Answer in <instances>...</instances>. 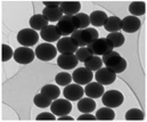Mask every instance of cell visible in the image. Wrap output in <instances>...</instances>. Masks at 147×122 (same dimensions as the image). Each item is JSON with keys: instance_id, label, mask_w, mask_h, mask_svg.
Listing matches in <instances>:
<instances>
[{"instance_id": "cell-1", "label": "cell", "mask_w": 147, "mask_h": 122, "mask_svg": "<svg viewBox=\"0 0 147 122\" xmlns=\"http://www.w3.org/2000/svg\"><path fill=\"white\" fill-rule=\"evenodd\" d=\"M103 64H105L106 67L112 70L115 74L122 73L127 69V61L116 51H110L102 56Z\"/></svg>"}, {"instance_id": "cell-2", "label": "cell", "mask_w": 147, "mask_h": 122, "mask_svg": "<svg viewBox=\"0 0 147 122\" xmlns=\"http://www.w3.org/2000/svg\"><path fill=\"white\" fill-rule=\"evenodd\" d=\"M71 38L78 43V46L80 48V47H87L88 44L96 41L99 38V34L96 29L87 28L83 30H76L74 33L71 34Z\"/></svg>"}, {"instance_id": "cell-3", "label": "cell", "mask_w": 147, "mask_h": 122, "mask_svg": "<svg viewBox=\"0 0 147 122\" xmlns=\"http://www.w3.org/2000/svg\"><path fill=\"white\" fill-rule=\"evenodd\" d=\"M57 28L63 37L74 33L76 30H80V23L75 15H64L58 22Z\"/></svg>"}, {"instance_id": "cell-4", "label": "cell", "mask_w": 147, "mask_h": 122, "mask_svg": "<svg viewBox=\"0 0 147 122\" xmlns=\"http://www.w3.org/2000/svg\"><path fill=\"white\" fill-rule=\"evenodd\" d=\"M87 48L90 50V53L95 56H103L110 51H113L114 47L112 44L110 40H107L106 38H98L96 41H94L92 43L88 44Z\"/></svg>"}, {"instance_id": "cell-5", "label": "cell", "mask_w": 147, "mask_h": 122, "mask_svg": "<svg viewBox=\"0 0 147 122\" xmlns=\"http://www.w3.org/2000/svg\"><path fill=\"white\" fill-rule=\"evenodd\" d=\"M40 36L33 29H23L17 33V41L23 47H32L38 43Z\"/></svg>"}, {"instance_id": "cell-6", "label": "cell", "mask_w": 147, "mask_h": 122, "mask_svg": "<svg viewBox=\"0 0 147 122\" xmlns=\"http://www.w3.org/2000/svg\"><path fill=\"white\" fill-rule=\"evenodd\" d=\"M124 100V96L119 90H109L105 91L102 96V102L107 107H119Z\"/></svg>"}, {"instance_id": "cell-7", "label": "cell", "mask_w": 147, "mask_h": 122, "mask_svg": "<svg viewBox=\"0 0 147 122\" xmlns=\"http://www.w3.org/2000/svg\"><path fill=\"white\" fill-rule=\"evenodd\" d=\"M36 56L41 61H51L56 57L57 48L51 43H40L36 48Z\"/></svg>"}, {"instance_id": "cell-8", "label": "cell", "mask_w": 147, "mask_h": 122, "mask_svg": "<svg viewBox=\"0 0 147 122\" xmlns=\"http://www.w3.org/2000/svg\"><path fill=\"white\" fill-rule=\"evenodd\" d=\"M34 57H36V53L29 47H18L14 51L15 62L18 64H22V65H25V64L33 62Z\"/></svg>"}, {"instance_id": "cell-9", "label": "cell", "mask_w": 147, "mask_h": 122, "mask_svg": "<svg viewBox=\"0 0 147 122\" xmlns=\"http://www.w3.org/2000/svg\"><path fill=\"white\" fill-rule=\"evenodd\" d=\"M51 113H54L56 117L66 115L72 111V104L66 98H57L55 99L50 105Z\"/></svg>"}, {"instance_id": "cell-10", "label": "cell", "mask_w": 147, "mask_h": 122, "mask_svg": "<svg viewBox=\"0 0 147 122\" xmlns=\"http://www.w3.org/2000/svg\"><path fill=\"white\" fill-rule=\"evenodd\" d=\"M83 94H84L83 87H81V84H78V83L67 84L63 91L64 98L69 99L70 102H76V100L81 99L83 97Z\"/></svg>"}, {"instance_id": "cell-11", "label": "cell", "mask_w": 147, "mask_h": 122, "mask_svg": "<svg viewBox=\"0 0 147 122\" xmlns=\"http://www.w3.org/2000/svg\"><path fill=\"white\" fill-rule=\"evenodd\" d=\"M56 48L61 54H74L79 49V46L71 37H63L57 41Z\"/></svg>"}, {"instance_id": "cell-12", "label": "cell", "mask_w": 147, "mask_h": 122, "mask_svg": "<svg viewBox=\"0 0 147 122\" xmlns=\"http://www.w3.org/2000/svg\"><path fill=\"white\" fill-rule=\"evenodd\" d=\"M92 78H94L92 71L88 70L87 67H79L74 70L72 74V80H74V83H78L81 86L88 84L89 82H91Z\"/></svg>"}, {"instance_id": "cell-13", "label": "cell", "mask_w": 147, "mask_h": 122, "mask_svg": "<svg viewBox=\"0 0 147 122\" xmlns=\"http://www.w3.org/2000/svg\"><path fill=\"white\" fill-rule=\"evenodd\" d=\"M95 79L96 81L99 82L103 86L112 84L113 82L116 80V74L110 70L109 67H100L99 70L96 71L95 73Z\"/></svg>"}, {"instance_id": "cell-14", "label": "cell", "mask_w": 147, "mask_h": 122, "mask_svg": "<svg viewBox=\"0 0 147 122\" xmlns=\"http://www.w3.org/2000/svg\"><path fill=\"white\" fill-rule=\"evenodd\" d=\"M79 61L75 56V54H61L57 58V65L65 71L69 70H73L74 67H76Z\"/></svg>"}, {"instance_id": "cell-15", "label": "cell", "mask_w": 147, "mask_h": 122, "mask_svg": "<svg viewBox=\"0 0 147 122\" xmlns=\"http://www.w3.org/2000/svg\"><path fill=\"white\" fill-rule=\"evenodd\" d=\"M122 26L121 30H123L127 33H135L140 29V20L136 16H125L123 20H121Z\"/></svg>"}, {"instance_id": "cell-16", "label": "cell", "mask_w": 147, "mask_h": 122, "mask_svg": "<svg viewBox=\"0 0 147 122\" xmlns=\"http://www.w3.org/2000/svg\"><path fill=\"white\" fill-rule=\"evenodd\" d=\"M40 37L46 42H55L61 39L62 34L57 28V25H48L42 31H40Z\"/></svg>"}, {"instance_id": "cell-17", "label": "cell", "mask_w": 147, "mask_h": 122, "mask_svg": "<svg viewBox=\"0 0 147 122\" xmlns=\"http://www.w3.org/2000/svg\"><path fill=\"white\" fill-rule=\"evenodd\" d=\"M104 92H105L104 86L100 84L99 82H89L88 84H86L84 94L90 98H99L103 96Z\"/></svg>"}, {"instance_id": "cell-18", "label": "cell", "mask_w": 147, "mask_h": 122, "mask_svg": "<svg viewBox=\"0 0 147 122\" xmlns=\"http://www.w3.org/2000/svg\"><path fill=\"white\" fill-rule=\"evenodd\" d=\"M63 15H76L80 13L81 2L80 1H63L59 6Z\"/></svg>"}, {"instance_id": "cell-19", "label": "cell", "mask_w": 147, "mask_h": 122, "mask_svg": "<svg viewBox=\"0 0 147 122\" xmlns=\"http://www.w3.org/2000/svg\"><path fill=\"white\" fill-rule=\"evenodd\" d=\"M42 15L45 16V18L48 22H58L64 16L59 7H57V8L45 7L43 10H42Z\"/></svg>"}, {"instance_id": "cell-20", "label": "cell", "mask_w": 147, "mask_h": 122, "mask_svg": "<svg viewBox=\"0 0 147 122\" xmlns=\"http://www.w3.org/2000/svg\"><path fill=\"white\" fill-rule=\"evenodd\" d=\"M29 24H30L31 29H33L36 31H42L45 28L48 26V21L45 18V16L42 14H37L30 18Z\"/></svg>"}, {"instance_id": "cell-21", "label": "cell", "mask_w": 147, "mask_h": 122, "mask_svg": "<svg viewBox=\"0 0 147 122\" xmlns=\"http://www.w3.org/2000/svg\"><path fill=\"white\" fill-rule=\"evenodd\" d=\"M96 109V102L94 100V98H81L79 99L78 103V110L82 113H91L94 110Z\"/></svg>"}, {"instance_id": "cell-22", "label": "cell", "mask_w": 147, "mask_h": 122, "mask_svg": "<svg viewBox=\"0 0 147 122\" xmlns=\"http://www.w3.org/2000/svg\"><path fill=\"white\" fill-rule=\"evenodd\" d=\"M121 26H122V23L117 16H109L104 24V29L110 33L119 32L121 30Z\"/></svg>"}, {"instance_id": "cell-23", "label": "cell", "mask_w": 147, "mask_h": 122, "mask_svg": "<svg viewBox=\"0 0 147 122\" xmlns=\"http://www.w3.org/2000/svg\"><path fill=\"white\" fill-rule=\"evenodd\" d=\"M107 17L109 16L106 15V13H104L102 10H95L89 15L90 24L94 26H104Z\"/></svg>"}, {"instance_id": "cell-24", "label": "cell", "mask_w": 147, "mask_h": 122, "mask_svg": "<svg viewBox=\"0 0 147 122\" xmlns=\"http://www.w3.org/2000/svg\"><path fill=\"white\" fill-rule=\"evenodd\" d=\"M41 94H43L45 96H47L51 100H55V99H57L59 97L61 90L56 84H46V86L42 87Z\"/></svg>"}, {"instance_id": "cell-25", "label": "cell", "mask_w": 147, "mask_h": 122, "mask_svg": "<svg viewBox=\"0 0 147 122\" xmlns=\"http://www.w3.org/2000/svg\"><path fill=\"white\" fill-rule=\"evenodd\" d=\"M96 120L98 121H112L115 119V112L111 107H103L97 111L96 113Z\"/></svg>"}, {"instance_id": "cell-26", "label": "cell", "mask_w": 147, "mask_h": 122, "mask_svg": "<svg viewBox=\"0 0 147 122\" xmlns=\"http://www.w3.org/2000/svg\"><path fill=\"white\" fill-rule=\"evenodd\" d=\"M129 11L132 16H142L146 13V3L144 1H132L129 6Z\"/></svg>"}, {"instance_id": "cell-27", "label": "cell", "mask_w": 147, "mask_h": 122, "mask_svg": "<svg viewBox=\"0 0 147 122\" xmlns=\"http://www.w3.org/2000/svg\"><path fill=\"white\" fill-rule=\"evenodd\" d=\"M102 65H103L102 58L99 56H95V55H92L84 62V67H87L90 71H97L102 67Z\"/></svg>"}, {"instance_id": "cell-28", "label": "cell", "mask_w": 147, "mask_h": 122, "mask_svg": "<svg viewBox=\"0 0 147 122\" xmlns=\"http://www.w3.org/2000/svg\"><path fill=\"white\" fill-rule=\"evenodd\" d=\"M145 119V114L139 109H131L125 113L127 121H143Z\"/></svg>"}, {"instance_id": "cell-29", "label": "cell", "mask_w": 147, "mask_h": 122, "mask_svg": "<svg viewBox=\"0 0 147 122\" xmlns=\"http://www.w3.org/2000/svg\"><path fill=\"white\" fill-rule=\"evenodd\" d=\"M33 102H34V105L38 106V107H40V109L48 107V106H50V105H51V103H53V100H51L50 98H48L47 96H45V95H43V94H41V92L34 96Z\"/></svg>"}, {"instance_id": "cell-30", "label": "cell", "mask_w": 147, "mask_h": 122, "mask_svg": "<svg viewBox=\"0 0 147 122\" xmlns=\"http://www.w3.org/2000/svg\"><path fill=\"white\" fill-rule=\"evenodd\" d=\"M106 39L107 40H110L112 42V44H113V47L114 48H117V47H121V46H123V43H124V36L123 34H121L120 32H114V33H110V34H107V37H106Z\"/></svg>"}, {"instance_id": "cell-31", "label": "cell", "mask_w": 147, "mask_h": 122, "mask_svg": "<svg viewBox=\"0 0 147 122\" xmlns=\"http://www.w3.org/2000/svg\"><path fill=\"white\" fill-rule=\"evenodd\" d=\"M55 81L58 86H64L66 87L72 82V75L67 72H61L55 77Z\"/></svg>"}, {"instance_id": "cell-32", "label": "cell", "mask_w": 147, "mask_h": 122, "mask_svg": "<svg viewBox=\"0 0 147 122\" xmlns=\"http://www.w3.org/2000/svg\"><path fill=\"white\" fill-rule=\"evenodd\" d=\"M75 56H76V58H78L79 62L84 63L89 57L92 56V54L90 53V50H89L87 47H80V48L75 51Z\"/></svg>"}, {"instance_id": "cell-33", "label": "cell", "mask_w": 147, "mask_h": 122, "mask_svg": "<svg viewBox=\"0 0 147 122\" xmlns=\"http://www.w3.org/2000/svg\"><path fill=\"white\" fill-rule=\"evenodd\" d=\"M79 20V23H80V30H83V29H87L89 28L90 25V20H89V15H87L86 13H79L75 15Z\"/></svg>"}, {"instance_id": "cell-34", "label": "cell", "mask_w": 147, "mask_h": 122, "mask_svg": "<svg viewBox=\"0 0 147 122\" xmlns=\"http://www.w3.org/2000/svg\"><path fill=\"white\" fill-rule=\"evenodd\" d=\"M1 49H2V51H1V59H2V62H7L11 57H14V51H13V49L8 44H2Z\"/></svg>"}, {"instance_id": "cell-35", "label": "cell", "mask_w": 147, "mask_h": 122, "mask_svg": "<svg viewBox=\"0 0 147 122\" xmlns=\"http://www.w3.org/2000/svg\"><path fill=\"white\" fill-rule=\"evenodd\" d=\"M37 121H55L56 117L54 113H48V112H42L40 114H38V117L36 118Z\"/></svg>"}, {"instance_id": "cell-36", "label": "cell", "mask_w": 147, "mask_h": 122, "mask_svg": "<svg viewBox=\"0 0 147 122\" xmlns=\"http://www.w3.org/2000/svg\"><path fill=\"white\" fill-rule=\"evenodd\" d=\"M76 120L78 121H96V117L92 115V114H90V113H83Z\"/></svg>"}, {"instance_id": "cell-37", "label": "cell", "mask_w": 147, "mask_h": 122, "mask_svg": "<svg viewBox=\"0 0 147 122\" xmlns=\"http://www.w3.org/2000/svg\"><path fill=\"white\" fill-rule=\"evenodd\" d=\"M43 5L46 7H49V8H57L61 6V2H58V1H43Z\"/></svg>"}, {"instance_id": "cell-38", "label": "cell", "mask_w": 147, "mask_h": 122, "mask_svg": "<svg viewBox=\"0 0 147 122\" xmlns=\"http://www.w3.org/2000/svg\"><path fill=\"white\" fill-rule=\"evenodd\" d=\"M57 121H74V119L72 117H69L67 114L66 115H62L57 119Z\"/></svg>"}]
</instances>
